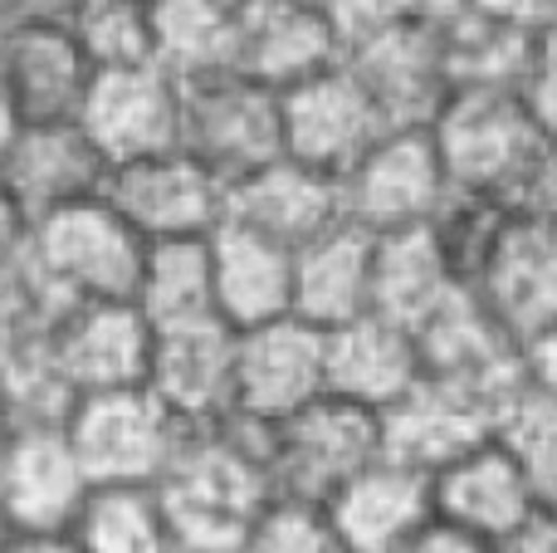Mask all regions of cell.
Listing matches in <instances>:
<instances>
[{
    "mask_svg": "<svg viewBox=\"0 0 557 553\" xmlns=\"http://www.w3.org/2000/svg\"><path fill=\"white\" fill-rule=\"evenodd\" d=\"M157 490L176 553H235L250 539L255 519L278 500L270 427L245 417L196 427Z\"/></svg>",
    "mask_w": 557,
    "mask_h": 553,
    "instance_id": "cell-1",
    "label": "cell"
},
{
    "mask_svg": "<svg viewBox=\"0 0 557 553\" xmlns=\"http://www.w3.org/2000/svg\"><path fill=\"white\" fill-rule=\"evenodd\" d=\"M455 192L513 206L553 133L533 118L519 84H455L431 118Z\"/></svg>",
    "mask_w": 557,
    "mask_h": 553,
    "instance_id": "cell-2",
    "label": "cell"
},
{
    "mask_svg": "<svg viewBox=\"0 0 557 553\" xmlns=\"http://www.w3.org/2000/svg\"><path fill=\"white\" fill-rule=\"evenodd\" d=\"M64 427L94 486H162L191 437V427L147 382L88 392L74 402Z\"/></svg>",
    "mask_w": 557,
    "mask_h": 553,
    "instance_id": "cell-3",
    "label": "cell"
},
{
    "mask_svg": "<svg viewBox=\"0 0 557 553\" xmlns=\"http://www.w3.org/2000/svg\"><path fill=\"white\" fill-rule=\"evenodd\" d=\"M182 147L235 186L284 157V94L245 69L191 78L182 84Z\"/></svg>",
    "mask_w": 557,
    "mask_h": 553,
    "instance_id": "cell-4",
    "label": "cell"
},
{
    "mask_svg": "<svg viewBox=\"0 0 557 553\" xmlns=\"http://www.w3.org/2000/svg\"><path fill=\"white\" fill-rule=\"evenodd\" d=\"M382 456H386L382 411L357 407V402L337 397V392L308 402L304 411L270 427V466L278 495L327 505L357 470H367Z\"/></svg>",
    "mask_w": 557,
    "mask_h": 553,
    "instance_id": "cell-5",
    "label": "cell"
},
{
    "mask_svg": "<svg viewBox=\"0 0 557 553\" xmlns=\"http://www.w3.org/2000/svg\"><path fill=\"white\" fill-rule=\"evenodd\" d=\"M147 245L152 241L108 201V192L35 221V260L74 304L133 299Z\"/></svg>",
    "mask_w": 557,
    "mask_h": 553,
    "instance_id": "cell-6",
    "label": "cell"
},
{
    "mask_svg": "<svg viewBox=\"0 0 557 553\" xmlns=\"http://www.w3.org/2000/svg\"><path fill=\"white\" fill-rule=\"evenodd\" d=\"M343 196H347V221L367 225L372 235L431 225L455 196V182L445 172V157L435 147L431 123L392 127L343 176Z\"/></svg>",
    "mask_w": 557,
    "mask_h": 553,
    "instance_id": "cell-7",
    "label": "cell"
},
{
    "mask_svg": "<svg viewBox=\"0 0 557 553\" xmlns=\"http://www.w3.org/2000/svg\"><path fill=\"white\" fill-rule=\"evenodd\" d=\"M392 127L396 123L382 108V98L367 88V78L347 59L284 88V152L333 176L352 172Z\"/></svg>",
    "mask_w": 557,
    "mask_h": 553,
    "instance_id": "cell-8",
    "label": "cell"
},
{
    "mask_svg": "<svg viewBox=\"0 0 557 553\" xmlns=\"http://www.w3.org/2000/svg\"><path fill=\"white\" fill-rule=\"evenodd\" d=\"M108 201L147 235V241H186L215 235L231 221V182L196 152L172 147L123 162L108 172Z\"/></svg>",
    "mask_w": 557,
    "mask_h": 553,
    "instance_id": "cell-9",
    "label": "cell"
},
{
    "mask_svg": "<svg viewBox=\"0 0 557 553\" xmlns=\"http://www.w3.org/2000/svg\"><path fill=\"white\" fill-rule=\"evenodd\" d=\"M347 64L367 78L396 127H421L441 113L455 88L450 35L431 20H376L347 39Z\"/></svg>",
    "mask_w": 557,
    "mask_h": 553,
    "instance_id": "cell-10",
    "label": "cell"
},
{
    "mask_svg": "<svg viewBox=\"0 0 557 553\" xmlns=\"http://www.w3.org/2000/svg\"><path fill=\"white\" fill-rule=\"evenodd\" d=\"M88 480L64 421L10 427L0 441V519L10 534H69L84 509Z\"/></svg>",
    "mask_w": 557,
    "mask_h": 553,
    "instance_id": "cell-11",
    "label": "cell"
},
{
    "mask_svg": "<svg viewBox=\"0 0 557 553\" xmlns=\"http://www.w3.org/2000/svg\"><path fill=\"white\" fill-rule=\"evenodd\" d=\"M318 397H327V329L298 314L260 323V329H240L235 417L278 427Z\"/></svg>",
    "mask_w": 557,
    "mask_h": 553,
    "instance_id": "cell-12",
    "label": "cell"
},
{
    "mask_svg": "<svg viewBox=\"0 0 557 553\" xmlns=\"http://www.w3.org/2000/svg\"><path fill=\"white\" fill-rule=\"evenodd\" d=\"M78 123L113 167L172 152L182 147V78H172L162 64L98 69L78 108Z\"/></svg>",
    "mask_w": 557,
    "mask_h": 553,
    "instance_id": "cell-13",
    "label": "cell"
},
{
    "mask_svg": "<svg viewBox=\"0 0 557 553\" xmlns=\"http://www.w3.org/2000/svg\"><path fill=\"white\" fill-rule=\"evenodd\" d=\"M108 172H113V162L98 152V143L78 118L20 123V133L0 152V182L25 206L29 221H45L74 201L103 196Z\"/></svg>",
    "mask_w": 557,
    "mask_h": 553,
    "instance_id": "cell-14",
    "label": "cell"
},
{
    "mask_svg": "<svg viewBox=\"0 0 557 553\" xmlns=\"http://www.w3.org/2000/svg\"><path fill=\"white\" fill-rule=\"evenodd\" d=\"M499 411L504 402L490 397V392H474L465 382L425 372L396 407L382 411L386 456L435 476L450 460H460L465 451H474L480 441H490L499 431Z\"/></svg>",
    "mask_w": 557,
    "mask_h": 553,
    "instance_id": "cell-15",
    "label": "cell"
},
{
    "mask_svg": "<svg viewBox=\"0 0 557 553\" xmlns=\"http://www.w3.org/2000/svg\"><path fill=\"white\" fill-rule=\"evenodd\" d=\"M480 299L519 343L557 323V216L509 211L474 274Z\"/></svg>",
    "mask_w": 557,
    "mask_h": 553,
    "instance_id": "cell-16",
    "label": "cell"
},
{
    "mask_svg": "<svg viewBox=\"0 0 557 553\" xmlns=\"http://www.w3.org/2000/svg\"><path fill=\"white\" fill-rule=\"evenodd\" d=\"M54 353L78 397L143 388L157 353V323L133 299H84L59 319Z\"/></svg>",
    "mask_w": 557,
    "mask_h": 553,
    "instance_id": "cell-17",
    "label": "cell"
},
{
    "mask_svg": "<svg viewBox=\"0 0 557 553\" xmlns=\"http://www.w3.org/2000/svg\"><path fill=\"white\" fill-rule=\"evenodd\" d=\"M416 333L425 348V372H435V378L465 382V388L490 392L499 402H509L529 382L523 343L494 319V309L480 299L474 284L450 294Z\"/></svg>",
    "mask_w": 557,
    "mask_h": 553,
    "instance_id": "cell-18",
    "label": "cell"
},
{
    "mask_svg": "<svg viewBox=\"0 0 557 553\" xmlns=\"http://www.w3.org/2000/svg\"><path fill=\"white\" fill-rule=\"evenodd\" d=\"M235 353H240V329H231L225 319L157 329L147 388L191 431L215 427L235 417Z\"/></svg>",
    "mask_w": 557,
    "mask_h": 553,
    "instance_id": "cell-19",
    "label": "cell"
},
{
    "mask_svg": "<svg viewBox=\"0 0 557 553\" xmlns=\"http://www.w3.org/2000/svg\"><path fill=\"white\" fill-rule=\"evenodd\" d=\"M539 509H548V500L539 495L529 466L499 437L480 441L460 460L435 470V515L490 539V544L523 529Z\"/></svg>",
    "mask_w": 557,
    "mask_h": 553,
    "instance_id": "cell-20",
    "label": "cell"
},
{
    "mask_svg": "<svg viewBox=\"0 0 557 553\" xmlns=\"http://www.w3.org/2000/svg\"><path fill=\"white\" fill-rule=\"evenodd\" d=\"M347 59V29L308 0H245L235 69L274 84L278 94Z\"/></svg>",
    "mask_w": 557,
    "mask_h": 553,
    "instance_id": "cell-21",
    "label": "cell"
},
{
    "mask_svg": "<svg viewBox=\"0 0 557 553\" xmlns=\"http://www.w3.org/2000/svg\"><path fill=\"white\" fill-rule=\"evenodd\" d=\"M347 553H401L435 519V476L406 460H372L327 500Z\"/></svg>",
    "mask_w": 557,
    "mask_h": 553,
    "instance_id": "cell-22",
    "label": "cell"
},
{
    "mask_svg": "<svg viewBox=\"0 0 557 553\" xmlns=\"http://www.w3.org/2000/svg\"><path fill=\"white\" fill-rule=\"evenodd\" d=\"M231 221H245L274 235L288 250H298V245L318 241L323 231L347 221L343 176L284 152L231 186Z\"/></svg>",
    "mask_w": 557,
    "mask_h": 553,
    "instance_id": "cell-23",
    "label": "cell"
},
{
    "mask_svg": "<svg viewBox=\"0 0 557 553\" xmlns=\"http://www.w3.org/2000/svg\"><path fill=\"white\" fill-rule=\"evenodd\" d=\"M425 378V348L421 333L386 314H362V319L327 329V392L357 402V407L386 411Z\"/></svg>",
    "mask_w": 557,
    "mask_h": 553,
    "instance_id": "cell-24",
    "label": "cell"
},
{
    "mask_svg": "<svg viewBox=\"0 0 557 553\" xmlns=\"http://www.w3.org/2000/svg\"><path fill=\"white\" fill-rule=\"evenodd\" d=\"M376 309V235L357 221L294 250V314L318 329H343Z\"/></svg>",
    "mask_w": 557,
    "mask_h": 553,
    "instance_id": "cell-25",
    "label": "cell"
},
{
    "mask_svg": "<svg viewBox=\"0 0 557 553\" xmlns=\"http://www.w3.org/2000/svg\"><path fill=\"white\" fill-rule=\"evenodd\" d=\"M211 260L215 309L231 329H260L294 314V250L274 235L245 221H225L211 235Z\"/></svg>",
    "mask_w": 557,
    "mask_h": 553,
    "instance_id": "cell-26",
    "label": "cell"
},
{
    "mask_svg": "<svg viewBox=\"0 0 557 553\" xmlns=\"http://www.w3.org/2000/svg\"><path fill=\"white\" fill-rule=\"evenodd\" d=\"M0 69H5V84L25 123L78 118L88 84L98 74L69 25H15L0 45Z\"/></svg>",
    "mask_w": 557,
    "mask_h": 553,
    "instance_id": "cell-27",
    "label": "cell"
},
{
    "mask_svg": "<svg viewBox=\"0 0 557 553\" xmlns=\"http://www.w3.org/2000/svg\"><path fill=\"white\" fill-rule=\"evenodd\" d=\"M460 290H465V274L455 270L435 221L376 235V314L421 329Z\"/></svg>",
    "mask_w": 557,
    "mask_h": 553,
    "instance_id": "cell-28",
    "label": "cell"
},
{
    "mask_svg": "<svg viewBox=\"0 0 557 553\" xmlns=\"http://www.w3.org/2000/svg\"><path fill=\"white\" fill-rule=\"evenodd\" d=\"M157 64L191 84L240 59V0H152Z\"/></svg>",
    "mask_w": 557,
    "mask_h": 553,
    "instance_id": "cell-29",
    "label": "cell"
},
{
    "mask_svg": "<svg viewBox=\"0 0 557 553\" xmlns=\"http://www.w3.org/2000/svg\"><path fill=\"white\" fill-rule=\"evenodd\" d=\"M133 304L157 329H182V323L221 319L215 309V260L211 235H186V241H152L143 260Z\"/></svg>",
    "mask_w": 557,
    "mask_h": 553,
    "instance_id": "cell-30",
    "label": "cell"
},
{
    "mask_svg": "<svg viewBox=\"0 0 557 553\" xmlns=\"http://www.w3.org/2000/svg\"><path fill=\"white\" fill-rule=\"evenodd\" d=\"M78 392L54 353V329H0V411L10 427L69 421Z\"/></svg>",
    "mask_w": 557,
    "mask_h": 553,
    "instance_id": "cell-31",
    "label": "cell"
},
{
    "mask_svg": "<svg viewBox=\"0 0 557 553\" xmlns=\"http://www.w3.org/2000/svg\"><path fill=\"white\" fill-rule=\"evenodd\" d=\"M69 534L84 553H176L157 486H94Z\"/></svg>",
    "mask_w": 557,
    "mask_h": 553,
    "instance_id": "cell-32",
    "label": "cell"
},
{
    "mask_svg": "<svg viewBox=\"0 0 557 553\" xmlns=\"http://www.w3.org/2000/svg\"><path fill=\"white\" fill-rule=\"evenodd\" d=\"M94 69L157 64L152 45V0H84L69 20Z\"/></svg>",
    "mask_w": 557,
    "mask_h": 553,
    "instance_id": "cell-33",
    "label": "cell"
},
{
    "mask_svg": "<svg viewBox=\"0 0 557 553\" xmlns=\"http://www.w3.org/2000/svg\"><path fill=\"white\" fill-rule=\"evenodd\" d=\"M494 437L529 466L539 495L557 505V392L523 382L499 411V431Z\"/></svg>",
    "mask_w": 557,
    "mask_h": 553,
    "instance_id": "cell-34",
    "label": "cell"
},
{
    "mask_svg": "<svg viewBox=\"0 0 557 553\" xmlns=\"http://www.w3.org/2000/svg\"><path fill=\"white\" fill-rule=\"evenodd\" d=\"M240 553H347L343 534H337L327 505L298 495H278L260 519H255L250 539Z\"/></svg>",
    "mask_w": 557,
    "mask_h": 553,
    "instance_id": "cell-35",
    "label": "cell"
},
{
    "mask_svg": "<svg viewBox=\"0 0 557 553\" xmlns=\"http://www.w3.org/2000/svg\"><path fill=\"white\" fill-rule=\"evenodd\" d=\"M519 94L529 98L533 118L557 137V15H543L533 25V49H529V64H523Z\"/></svg>",
    "mask_w": 557,
    "mask_h": 553,
    "instance_id": "cell-36",
    "label": "cell"
},
{
    "mask_svg": "<svg viewBox=\"0 0 557 553\" xmlns=\"http://www.w3.org/2000/svg\"><path fill=\"white\" fill-rule=\"evenodd\" d=\"M513 211H533V216H557V137L543 147V157L533 162L529 182L513 196Z\"/></svg>",
    "mask_w": 557,
    "mask_h": 553,
    "instance_id": "cell-37",
    "label": "cell"
},
{
    "mask_svg": "<svg viewBox=\"0 0 557 553\" xmlns=\"http://www.w3.org/2000/svg\"><path fill=\"white\" fill-rule=\"evenodd\" d=\"M401 553H494V544H490V539H480V534H470V529H460V525H450V519L435 515L431 525H425L421 534H416Z\"/></svg>",
    "mask_w": 557,
    "mask_h": 553,
    "instance_id": "cell-38",
    "label": "cell"
},
{
    "mask_svg": "<svg viewBox=\"0 0 557 553\" xmlns=\"http://www.w3.org/2000/svg\"><path fill=\"white\" fill-rule=\"evenodd\" d=\"M29 241H35V221H29L25 206L10 196V186L0 182V274L29 250Z\"/></svg>",
    "mask_w": 557,
    "mask_h": 553,
    "instance_id": "cell-39",
    "label": "cell"
},
{
    "mask_svg": "<svg viewBox=\"0 0 557 553\" xmlns=\"http://www.w3.org/2000/svg\"><path fill=\"white\" fill-rule=\"evenodd\" d=\"M494 553H557V509H539V515L529 519L523 529H513V534H504Z\"/></svg>",
    "mask_w": 557,
    "mask_h": 553,
    "instance_id": "cell-40",
    "label": "cell"
},
{
    "mask_svg": "<svg viewBox=\"0 0 557 553\" xmlns=\"http://www.w3.org/2000/svg\"><path fill=\"white\" fill-rule=\"evenodd\" d=\"M523 368H529V382L557 392V323L553 329H543L539 339L523 343Z\"/></svg>",
    "mask_w": 557,
    "mask_h": 553,
    "instance_id": "cell-41",
    "label": "cell"
},
{
    "mask_svg": "<svg viewBox=\"0 0 557 553\" xmlns=\"http://www.w3.org/2000/svg\"><path fill=\"white\" fill-rule=\"evenodd\" d=\"M15 25H69L84 0H5Z\"/></svg>",
    "mask_w": 557,
    "mask_h": 553,
    "instance_id": "cell-42",
    "label": "cell"
},
{
    "mask_svg": "<svg viewBox=\"0 0 557 553\" xmlns=\"http://www.w3.org/2000/svg\"><path fill=\"white\" fill-rule=\"evenodd\" d=\"M0 553H84L74 534H5Z\"/></svg>",
    "mask_w": 557,
    "mask_h": 553,
    "instance_id": "cell-43",
    "label": "cell"
},
{
    "mask_svg": "<svg viewBox=\"0 0 557 553\" xmlns=\"http://www.w3.org/2000/svg\"><path fill=\"white\" fill-rule=\"evenodd\" d=\"M474 15H494V20H523V25H533V20H543V0H470Z\"/></svg>",
    "mask_w": 557,
    "mask_h": 553,
    "instance_id": "cell-44",
    "label": "cell"
},
{
    "mask_svg": "<svg viewBox=\"0 0 557 553\" xmlns=\"http://www.w3.org/2000/svg\"><path fill=\"white\" fill-rule=\"evenodd\" d=\"M308 5H318V10H327V15L343 20L347 39H352L357 29L372 25V0H308Z\"/></svg>",
    "mask_w": 557,
    "mask_h": 553,
    "instance_id": "cell-45",
    "label": "cell"
},
{
    "mask_svg": "<svg viewBox=\"0 0 557 553\" xmlns=\"http://www.w3.org/2000/svg\"><path fill=\"white\" fill-rule=\"evenodd\" d=\"M20 103H15V94H10V84H5V69H0V152L10 147V137L20 133Z\"/></svg>",
    "mask_w": 557,
    "mask_h": 553,
    "instance_id": "cell-46",
    "label": "cell"
},
{
    "mask_svg": "<svg viewBox=\"0 0 557 553\" xmlns=\"http://www.w3.org/2000/svg\"><path fill=\"white\" fill-rule=\"evenodd\" d=\"M10 29H15V20H10V5H5V0H0V45H5V35H10Z\"/></svg>",
    "mask_w": 557,
    "mask_h": 553,
    "instance_id": "cell-47",
    "label": "cell"
},
{
    "mask_svg": "<svg viewBox=\"0 0 557 553\" xmlns=\"http://www.w3.org/2000/svg\"><path fill=\"white\" fill-rule=\"evenodd\" d=\"M543 15H557V0H543Z\"/></svg>",
    "mask_w": 557,
    "mask_h": 553,
    "instance_id": "cell-48",
    "label": "cell"
},
{
    "mask_svg": "<svg viewBox=\"0 0 557 553\" xmlns=\"http://www.w3.org/2000/svg\"><path fill=\"white\" fill-rule=\"evenodd\" d=\"M5 431H10V421H5V411H0V441H5Z\"/></svg>",
    "mask_w": 557,
    "mask_h": 553,
    "instance_id": "cell-49",
    "label": "cell"
},
{
    "mask_svg": "<svg viewBox=\"0 0 557 553\" xmlns=\"http://www.w3.org/2000/svg\"><path fill=\"white\" fill-rule=\"evenodd\" d=\"M5 534H10V529H5V519H0V539H5Z\"/></svg>",
    "mask_w": 557,
    "mask_h": 553,
    "instance_id": "cell-50",
    "label": "cell"
},
{
    "mask_svg": "<svg viewBox=\"0 0 557 553\" xmlns=\"http://www.w3.org/2000/svg\"><path fill=\"white\" fill-rule=\"evenodd\" d=\"M240 5H245V0H240Z\"/></svg>",
    "mask_w": 557,
    "mask_h": 553,
    "instance_id": "cell-51",
    "label": "cell"
},
{
    "mask_svg": "<svg viewBox=\"0 0 557 553\" xmlns=\"http://www.w3.org/2000/svg\"><path fill=\"white\" fill-rule=\"evenodd\" d=\"M553 509H557V505H553Z\"/></svg>",
    "mask_w": 557,
    "mask_h": 553,
    "instance_id": "cell-52",
    "label": "cell"
}]
</instances>
